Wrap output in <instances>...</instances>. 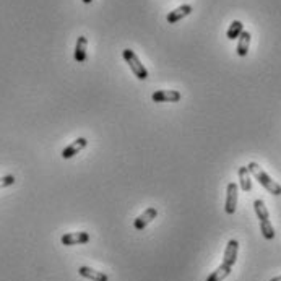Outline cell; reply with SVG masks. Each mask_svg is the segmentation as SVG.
<instances>
[{"label": "cell", "mask_w": 281, "mask_h": 281, "mask_svg": "<svg viewBox=\"0 0 281 281\" xmlns=\"http://www.w3.org/2000/svg\"><path fill=\"white\" fill-rule=\"evenodd\" d=\"M247 169H249V173L255 177V181L263 187V189H267L271 195H281V185L273 181V179L265 173V171L257 165V163H249Z\"/></svg>", "instance_id": "obj_1"}, {"label": "cell", "mask_w": 281, "mask_h": 281, "mask_svg": "<svg viewBox=\"0 0 281 281\" xmlns=\"http://www.w3.org/2000/svg\"><path fill=\"white\" fill-rule=\"evenodd\" d=\"M254 210H255L257 218H259V221H260L262 236L267 240H271L273 237H275V229H273V226L270 223V215H268L267 207H265V204H263V200H255Z\"/></svg>", "instance_id": "obj_2"}, {"label": "cell", "mask_w": 281, "mask_h": 281, "mask_svg": "<svg viewBox=\"0 0 281 281\" xmlns=\"http://www.w3.org/2000/svg\"><path fill=\"white\" fill-rule=\"evenodd\" d=\"M122 57L129 64L130 70L134 72V75L138 78V80H146V78H148V70L145 68V65L142 64V62H140L138 56L134 51H132V49H124L122 51Z\"/></svg>", "instance_id": "obj_3"}, {"label": "cell", "mask_w": 281, "mask_h": 281, "mask_svg": "<svg viewBox=\"0 0 281 281\" xmlns=\"http://www.w3.org/2000/svg\"><path fill=\"white\" fill-rule=\"evenodd\" d=\"M237 195H239V187L236 182H229L228 189H226V204H224V212L228 215H234L237 208Z\"/></svg>", "instance_id": "obj_4"}, {"label": "cell", "mask_w": 281, "mask_h": 281, "mask_svg": "<svg viewBox=\"0 0 281 281\" xmlns=\"http://www.w3.org/2000/svg\"><path fill=\"white\" fill-rule=\"evenodd\" d=\"M181 93L176 90H158L151 95L154 103H177L181 101Z\"/></svg>", "instance_id": "obj_5"}, {"label": "cell", "mask_w": 281, "mask_h": 281, "mask_svg": "<svg viewBox=\"0 0 281 281\" xmlns=\"http://www.w3.org/2000/svg\"><path fill=\"white\" fill-rule=\"evenodd\" d=\"M90 240L88 232H67L60 237V243L64 246H78V244H87Z\"/></svg>", "instance_id": "obj_6"}, {"label": "cell", "mask_w": 281, "mask_h": 281, "mask_svg": "<svg viewBox=\"0 0 281 281\" xmlns=\"http://www.w3.org/2000/svg\"><path fill=\"white\" fill-rule=\"evenodd\" d=\"M158 216V210H156L154 207H148L145 212L140 215L137 220L134 221V226H135V229H138V231H143L148 224H150L154 218Z\"/></svg>", "instance_id": "obj_7"}, {"label": "cell", "mask_w": 281, "mask_h": 281, "mask_svg": "<svg viewBox=\"0 0 281 281\" xmlns=\"http://www.w3.org/2000/svg\"><path fill=\"white\" fill-rule=\"evenodd\" d=\"M88 145V140L85 138V137H80V138H76L73 143H70L64 151H62V158L64 159H70V158H73L75 154L80 153L83 148H87Z\"/></svg>", "instance_id": "obj_8"}, {"label": "cell", "mask_w": 281, "mask_h": 281, "mask_svg": "<svg viewBox=\"0 0 281 281\" xmlns=\"http://www.w3.org/2000/svg\"><path fill=\"white\" fill-rule=\"evenodd\" d=\"M237 254H239V243L236 239H231L228 243V246H226L223 262L228 263L229 267H234V263L237 262Z\"/></svg>", "instance_id": "obj_9"}, {"label": "cell", "mask_w": 281, "mask_h": 281, "mask_svg": "<svg viewBox=\"0 0 281 281\" xmlns=\"http://www.w3.org/2000/svg\"><path fill=\"white\" fill-rule=\"evenodd\" d=\"M192 10H193L192 5H187V4L181 5V7H177V9H174L173 12H169L166 20H168V23H171V25H174V23L184 20L185 17H189V15L192 13Z\"/></svg>", "instance_id": "obj_10"}, {"label": "cell", "mask_w": 281, "mask_h": 281, "mask_svg": "<svg viewBox=\"0 0 281 281\" xmlns=\"http://www.w3.org/2000/svg\"><path fill=\"white\" fill-rule=\"evenodd\" d=\"M87 48H88V39L85 36H80L76 39V44H75V52H73V57L78 64H83V62H87Z\"/></svg>", "instance_id": "obj_11"}, {"label": "cell", "mask_w": 281, "mask_h": 281, "mask_svg": "<svg viewBox=\"0 0 281 281\" xmlns=\"http://www.w3.org/2000/svg\"><path fill=\"white\" fill-rule=\"evenodd\" d=\"M78 273H80V276L91 279V281H109V276L106 275V273L98 271V270L90 268V267H80Z\"/></svg>", "instance_id": "obj_12"}, {"label": "cell", "mask_w": 281, "mask_h": 281, "mask_svg": "<svg viewBox=\"0 0 281 281\" xmlns=\"http://www.w3.org/2000/svg\"><path fill=\"white\" fill-rule=\"evenodd\" d=\"M251 37L252 36H251V33H249V31H243V33H240V36L237 37L239 43H237L236 52H237L239 57H246L247 56L249 48H251Z\"/></svg>", "instance_id": "obj_13"}, {"label": "cell", "mask_w": 281, "mask_h": 281, "mask_svg": "<svg viewBox=\"0 0 281 281\" xmlns=\"http://www.w3.org/2000/svg\"><path fill=\"white\" fill-rule=\"evenodd\" d=\"M231 270H232V267H229L228 263H221L220 267H218L212 275H210L208 278H207V281H223V279H226L229 275H231Z\"/></svg>", "instance_id": "obj_14"}, {"label": "cell", "mask_w": 281, "mask_h": 281, "mask_svg": "<svg viewBox=\"0 0 281 281\" xmlns=\"http://www.w3.org/2000/svg\"><path fill=\"white\" fill-rule=\"evenodd\" d=\"M239 185L240 189H243L244 192H251L252 190V181H251V173H249L247 166H240L239 171Z\"/></svg>", "instance_id": "obj_15"}, {"label": "cell", "mask_w": 281, "mask_h": 281, "mask_svg": "<svg viewBox=\"0 0 281 281\" xmlns=\"http://www.w3.org/2000/svg\"><path fill=\"white\" fill-rule=\"evenodd\" d=\"M244 31V25H243V21H232L229 28H228V33H226V37L229 39V41H234V39H237L240 36V33Z\"/></svg>", "instance_id": "obj_16"}, {"label": "cell", "mask_w": 281, "mask_h": 281, "mask_svg": "<svg viewBox=\"0 0 281 281\" xmlns=\"http://www.w3.org/2000/svg\"><path fill=\"white\" fill-rule=\"evenodd\" d=\"M15 184V177L13 176H4L0 177V189H5V187H10Z\"/></svg>", "instance_id": "obj_17"}, {"label": "cell", "mask_w": 281, "mask_h": 281, "mask_svg": "<svg viewBox=\"0 0 281 281\" xmlns=\"http://www.w3.org/2000/svg\"><path fill=\"white\" fill-rule=\"evenodd\" d=\"M270 281H281V275H279V276H276V278H271Z\"/></svg>", "instance_id": "obj_18"}, {"label": "cell", "mask_w": 281, "mask_h": 281, "mask_svg": "<svg viewBox=\"0 0 281 281\" xmlns=\"http://www.w3.org/2000/svg\"><path fill=\"white\" fill-rule=\"evenodd\" d=\"M82 2H83V4H91L93 0H82Z\"/></svg>", "instance_id": "obj_19"}]
</instances>
